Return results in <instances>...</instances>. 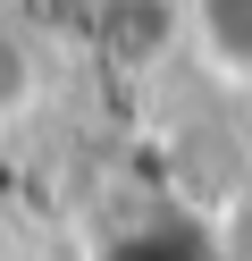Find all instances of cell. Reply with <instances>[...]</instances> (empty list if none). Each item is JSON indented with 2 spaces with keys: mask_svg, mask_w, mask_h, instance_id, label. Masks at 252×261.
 I'll use <instances>...</instances> for the list:
<instances>
[{
  "mask_svg": "<svg viewBox=\"0 0 252 261\" xmlns=\"http://www.w3.org/2000/svg\"><path fill=\"white\" fill-rule=\"evenodd\" d=\"M84 261H235V253L193 202H143L118 227H101Z\"/></svg>",
  "mask_w": 252,
  "mask_h": 261,
  "instance_id": "cell-1",
  "label": "cell"
},
{
  "mask_svg": "<svg viewBox=\"0 0 252 261\" xmlns=\"http://www.w3.org/2000/svg\"><path fill=\"white\" fill-rule=\"evenodd\" d=\"M177 51L210 85L252 93V0H177Z\"/></svg>",
  "mask_w": 252,
  "mask_h": 261,
  "instance_id": "cell-2",
  "label": "cell"
},
{
  "mask_svg": "<svg viewBox=\"0 0 252 261\" xmlns=\"http://www.w3.org/2000/svg\"><path fill=\"white\" fill-rule=\"evenodd\" d=\"M42 110V34H34L17 9H0V135Z\"/></svg>",
  "mask_w": 252,
  "mask_h": 261,
  "instance_id": "cell-3",
  "label": "cell"
},
{
  "mask_svg": "<svg viewBox=\"0 0 252 261\" xmlns=\"http://www.w3.org/2000/svg\"><path fill=\"white\" fill-rule=\"evenodd\" d=\"M0 9H9V0H0Z\"/></svg>",
  "mask_w": 252,
  "mask_h": 261,
  "instance_id": "cell-4",
  "label": "cell"
}]
</instances>
